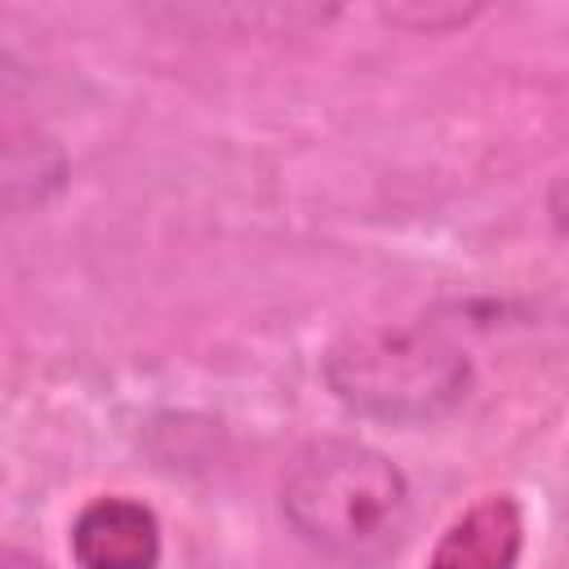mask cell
Instances as JSON below:
<instances>
[{"label": "cell", "mask_w": 569, "mask_h": 569, "mask_svg": "<svg viewBox=\"0 0 569 569\" xmlns=\"http://www.w3.org/2000/svg\"><path fill=\"white\" fill-rule=\"evenodd\" d=\"M525 547V511L511 493H485L449 520L427 569H516Z\"/></svg>", "instance_id": "4"}, {"label": "cell", "mask_w": 569, "mask_h": 569, "mask_svg": "<svg viewBox=\"0 0 569 569\" xmlns=\"http://www.w3.org/2000/svg\"><path fill=\"white\" fill-rule=\"evenodd\" d=\"M0 76H4V71H0Z\"/></svg>", "instance_id": "6"}, {"label": "cell", "mask_w": 569, "mask_h": 569, "mask_svg": "<svg viewBox=\"0 0 569 569\" xmlns=\"http://www.w3.org/2000/svg\"><path fill=\"white\" fill-rule=\"evenodd\" d=\"M67 547L76 569H156L164 538L156 511L142 498L102 493L76 511Z\"/></svg>", "instance_id": "3"}, {"label": "cell", "mask_w": 569, "mask_h": 569, "mask_svg": "<svg viewBox=\"0 0 569 569\" xmlns=\"http://www.w3.org/2000/svg\"><path fill=\"white\" fill-rule=\"evenodd\" d=\"M280 516L307 547L365 565L400 542L409 525V480L382 449L325 436L293 453L280 480Z\"/></svg>", "instance_id": "1"}, {"label": "cell", "mask_w": 569, "mask_h": 569, "mask_svg": "<svg viewBox=\"0 0 569 569\" xmlns=\"http://www.w3.org/2000/svg\"><path fill=\"white\" fill-rule=\"evenodd\" d=\"M67 173H71L67 151L53 138L36 129L0 124V213H18L53 200Z\"/></svg>", "instance_id": "5"}, {"label": "cell", "mask_w": 569, "mask_h": 569, "mask_svg": "<svg viewBox=\"0 0 569 569\" xmlns=\"http://www.w3.org/2000/svg\"><path fill=\"white\" fill-rule=\"evenodd\" d=\"M325 387L360 418L418 427L453 413L471 387V365L431 325H369L342 333L320 360Z\"/></svg>", "instance_id": "2"}]
</instances>
